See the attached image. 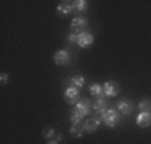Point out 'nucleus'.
Here are the masks:
<instances>
[{
    "label": "nucleus",
    "mask_w": 151,
    "mask_h": 144,
    "mask_svg": "<svg viewBox=\"0 0 151 144\" xmlns=\"http://www.w3.org/2000/svg\"><path fill=\"white\" fill-rule=\"evenodd\" d=\"M100 117H101L103 123H105L108 128L117 127V123L121 122V118H119V110H117V109H106V110H101V112H100Z\"/></svg>",
    "instance_id": "f257e3e1"
},
{
    "label": "nucleus",
    "mask_w": 151,
    "mask_h": 144,
    "mask_svg": "<svg viewBox=\"0 0 151 144\" xmlns=\"http://www.w3.org/2000/svg\"><path fill=\"white\" fill-rule=\"evenodd\" d=\"M64 101L68 104H77L81 101V93H79V88H74V86H69V88L64 91Z\"/></svg>",
    "instance_id": "f03ea898"
},
{
    "label": "nucleus",
    "mask_w": 151,
    "mask_h": 144,
    "mask_svg": "<svg viewBox=\"0 0 151 144\" xmlns=\"http://www.w3.org/2000/svg\"><path fill=\"white\" fill-rule=\"evenodd\" d=\"M76 43H77L81 48H88V46L93 45V35L90 32L84 31V32H81V34H77V42Z\"/></svg>",
    "instance_id": "7ed1b4c3"
},
{
    "label": "nucleus",
    "mask_w": 151,
    "mask_h": 144,
    "mask_svg": "<svg viewBox=\"0 0 151 144\" xmlns=\"http://www.w3.org/2000/svg\"><path fill=\"white\" fill-rule=\"evenodd\" d=\"M119 91H121V86L116 82H106L103 85V93L106 95V98H114V96L119 95Z\"/></svg>",
    "instance_id": "20e7f679"
},
{
    "label": "nucleus",
    "mask_w": 151,
    "mask_h": 144,
    "mask_svg": "<svg viewBox=\"0 0 151 144\" xmlns=\"http://www.w3.org/2000/svg\"><path fill=\"white\" fill-rule=\"evenodd\" d=\"M101 122H103L101 117H98V115H96L95 118H88V120L82 125V128H84L85 133H95L96 130H98V127H100V123H101Z\"/></svg>",
    "instance_id": "39448f33"
},
{
    "label": "nucleus",
    "mask_w": 151,
    "mask_h": 144,
    "mask_svg": "<svg viewBox=\"0 0 151 144\" xmlns=\"http://www.w3.org/2000/svg\"><path fill=\"white\" fill-rule=\"evenodd\" d=\"M53 61H55L58 66H66V64H69V61H71V55L66 51V50H58V51L53 55Z\"/></svg>",
    "instance_id": "423d86ee"
},
{
    "label": "nucleus",
    "mask_w": 151,
    "mask_h": 144,
    "mask_svg": "<svg viewBox=\"0 0 151 144\" xmlns=\"http://www.w3.org/2000/svg\"><path fill=\"white\" fill-rule=\"evenodd\" d=\"M106 106H108V101H106V95L105 93H101L100 96H96L95 99H93V106L92 109L95 110V112H101V110H106Z\"/></svg>",
    "instance_id": "0eeeda50"
},
{
    "label": "nucleus",
    "mask_w": 151,
    "mask_h": 144,
    "mask_svg": "<svg viewBox=\"0 0 151 144\" xmlns=\"http://www.w3.org/2000/svg\"><path fill=\"white\" fill-rule=\"evenodd\" d=\"M87 24H88V21L85 19V18H82V16H77V18H74L73 19V23H71V31L73 32H84V29L87 27Z\"/></svg>",
    "instance_id": "6e6552de"
},
{
    "label": "nucleus",
    "mask_w": 151,
    "mask_h": 144,
    "mask_svg": "<svg viewBox=\"0 0 151 144\" xmlns=\"http://www.w3.org/2000/svg\"><path fill=\"white\" fill-rule=\"evenodd\" d=\"M117 110H119L121 114L124 115H130L132 112H134V104H132V101L129 99H122L117 103Z\"/></svg>",
    "instance_id": "1a4fd4ad"
},
{
    "label": "nucleus",
    "mask_w": 151,
    "mask_h": 144,
    "mask_svg": "<svg viewBox=\"0 0 151 144\" xmlns=\"http://www.w3.org/2000/svg\"><path fill=\"white\" fill-rule=\"evenodd\" d=\"M56 13L61 18H66L68 14L73 13V2H63L61 5L56 6Z\"/></svg>",
    "instance_id": "9d476101"
},
{
    "label": "nucleus",
    "mask_w": 151,
    "mask_h": 144,
    "mask_svg": "<svg viewBox=\"0 0 151 144\" xmlns=\"http://www.w3.org/2000/svg\"><path fill=\"white\" fill-rule=\"evenodd\" d=\"M137 125L142 128H146L151 125V112H140L137 115Z\"/></svg>",
    "instance_id": "9b49d317"
},
{
    "label": "nucleus",
    "mask_w": 151,
    "mask_h": 144,
    "mask_svg": "<svg viewBox=\"0 0 151 144\" xmlns=\"http://www.w3.org/2000/svg\"><path fill=\"white\" fill-rule=\"evenodd\" d=\"M76 110H77L81 115H84V117H85V115L90 112V103H88L87 99H81L77 104H76Z\"/></svg>",
    "instance_id": "f8f14e48"
},
{
    "label": "nucleus",
    "mask_w": 151,
    "mask_h": 144,
    "mask_svg": "<svg viewBox=\"0 0 151 144\" xmlns=\"http://www.w3.org/2000/svg\"><path fill=\"white\" fill-rule=\"evenodd\" d=\"M88 8V2L87 0H77V2H73V11L82 14L84 11H87Z\"/></svg>",
    "instance_id": "ddd939ff"
},
{
    "label": "nucleus",
    "mask_w": 151,
    "mask_h": 144,
    "mask_svg": "<svg viewBox=\"0 0 151 144\" xmlns=\"http://www.w3.org/2000/svg\"><path fill=\"white\" fill-rule=\"evenodd\" d=\"M84 85H85V78L82 75H74L71 78V86H74V88H82Z\"/></svg>",
    "instance_id": "4468645a"
},
{
    "label": "nucleus",
    "mask_w": 151,
    "mask_h": 144,
    "mask_svg": "<svg viewBox=\"0 0 151 144\" xmlns=\"http://www.w3.org/2000/svg\"><path fill=\"white\" fill-rule=\"evenodd\" d=\"M88 91L92 93L93 98H96V96H100V95L103 93V85H100V83H92L90 86H88Z\"/></svg>",
    "instance_id": "2eb2a0df"
},
{
    "label": "nucleus",
    "mask_w": 151,
    "mask_h": 144,
    "mask_svg": "<svg viewBox=\"0 0 151 144\" xmlns=\"http://www.w3.org/2000/svg\"><path fill=\"white\" fill-rule=\"evenodd\" d=\"M140 112H151V99H142L138 103Z\"/></svg>",
    "instance_id": "dca6fc26"
},
{
    "label": "nucleus",
    "mask_w": 151,
    "mask_h": 144,
    "mask_svg": "<svg viewBox=\"0 0 151 144\" xmlns=\"http://www.w3.org/2000/svg\"><path fill=\"white\" fill-rule=\"evenodd\" d=\"M69 133H71V136H74V138H82L84 136V128L82 127H79V125H73L69 130Z\"/></svg>",
    "instance_id": "f3484780"
},
{
    "label": "nucleus",
    "mask_w": 151,
    "mask_h": 144,
    "mask_svg": "<svg viewBox=\"0 0 151 144\" xmlns=\"http://www.w3.org/2000/svg\"><path fill=\"white\" fill-rule=\"evenodd\" d=\"M42 136H44L45 139H52L53 136H56V133H55V130H53L52 127H45L44 131H42Z\"/></svg>",
    "instance_id": "a211bd4d"
},
{
    "label": "nucleus",
    "mask_w": 151,
    "mask_h": 144,
    "mask_svg": "<svg viewBox=\"0 0 151 144\" xmlns=\"http://www.w3.org/2000/svg\"><path fill=\"white\" fill-rule=\"evenodd\" d=\"M82 117H84V115H81L77 110L74 109V112L71 114V123H73V125H79L82 122Z\"/></svg>",
    "instance_id": "6ab92c4d"
},
{
    "label": "nucleus",
    "mask_w": 151,
    "mask_h": 144,
    "mask_svg": "<svg viewBox=\"0 0 151 144\" xmlns=\"http://www.w3.org/2000/svg\"><path fill=\"white\" fill-rule=\"evenodd\" d=\"M66 38H68V40H69V42H77V34H76V32H69V34H68L66 35Z\"/></svg>",
    "instance_id": "aec40b11"
},
{
    "label": "nucleus",
    "mask_w": 151,
    "mask_h": 144,
    "mask_svg": "<svg viewBox=\"0 0 151 144\" xmlns=\"http://www.w3.org/2000/svg\"><path fill=\"white\" fill-rule=\"evenodd\" d=\"M0 82H2V85L8 83V74H5V72H3V74L0 75Z\"/></svg>",
    "instance_id": "412c9836"
},
{
    "label": "nucleus",
    "mask_w": 151,
    "mask_h": 144,
    "mask_svg": "<svg viewBox=\"0 0 151 144\" xmlns=\"http://www.w3.org/2000/svg\"><path fill=\"white\" fill-rule=\"evenodd\" d=\"M63 138H64V136L60 133V135H56V136H55V141H58V143H60V141H63Z\"/></svg>",
    "instance_id": "4be33fe9"
},
{
    "label": "nucleus",
    "mask_w": 151,
    "mask_h": 144,
    "mask_svg": "<svg viewBox=\"0 0 151 144\" xmlns=\"http://www.w3.org/2000/svg\"><path fill=\"white\" fill-rule=\"evenodd\" d=\"M47 144H58V141H55V139H50V141L47 143Z\"/></svg>",
    "instance_id": "5701e85b"
}]
</instances>
